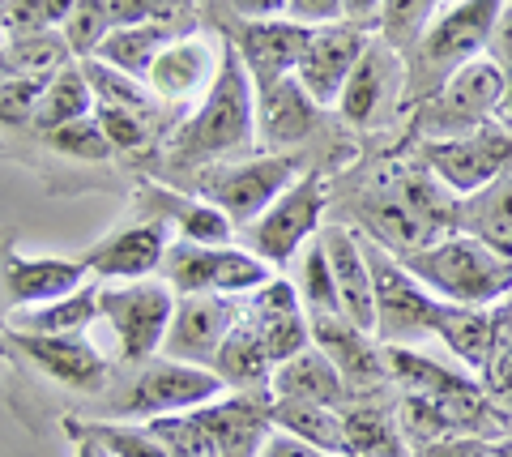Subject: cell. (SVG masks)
<instances>
[{
    "mask_svg": "<svg viewBox=\"0 0 512 457\" xmlns=\"http://www.w3.org/2000/svg\"><path fill=\"white\" fill-rule=\"evenodd\" d=\"M252 141H256V82L248 77L239 52L227 43L214 86L201 94L197 112L171 133L167 150L180 167L201 171V167L227 163L231 154L248 150Z\"/></svg>",
    "mask_w": 512,
    "mask_h": 457,
    "instance_id": "obj_1",
    "label": "cell"
},
{
    "mask_svg": "<svg viewBox=\"0 0 512 457\" xmlns=\"http://www.w3.org/2000/svg\"><path fill=\"white\" fill-rule=\"evenodd\" d=\"M440 304L500 308L512 299V257L470 231H448L440 240L397 257Z\"/></svg>",
    "mask_w": 512,
    "mask_h": 457,
    "instance_id": "obj_2",
    "label": "cell"
},
{
    "mask_svg": "<svg viewBox=\"0 0 512 457\" xmlns=\"http://www.w3.org/2000/svg\"><path fill=\"white\" fill-rule=\"evenodd\" d=\"M508 0H448L436 9V18L423 26V35L410 43V103H427L448 77H457L466 65L483 60L491 35L504 22Z\"/></svg>",
    "mask_w": 512,
    "mask_h": 457,
    "instance_id": "obj_3",
    "label": "cell"
},
{
    "mask_svg": "<svg viewBox=\"0 0 512 457\" xmlns=\"http://www.w3.org/2000/svg\"><path fill=\"white\" fill-rule=\"evenodd\" d=\"M163 282L175 295H222V299H244L256 295L265 282H274L278 270L261 261L244 244H188L175 240L163 257Z\"/></svg>",
    "mask_w": 512,
    "mask_h": 457,
    "instance_id": "obj_4",
    "label": "cell"
},
{
    "mask_svg": "<svg viewBox=\"0 0 512 457\" xmlns=\"http://www.w3.org/2000/svg\"><path fill=\"white\" fill-rule=\"evenodd\" d=\"M508 90V73L500 60H474L457 77L431 94L427 103H419V116H414V133L423 141H448V137H466L474 129H487L495 124V112L504 103Z\"/></svg>",
    "mask_w": 512,
    "mask_h": 457,
    "instance_id": "obj_5",
    "label": "cell"
},
{
    "mask_svg": "<svg viewBox=\"0 0 512 457\" xmlns=\"http://www.w3.org/2000/svg\"><path fill=\"white\" fill-rule=\"evenodd\" d=\"M218 372L210 368H192V364H175L167 355H154L146 364H137L133 376L120 385L116 402L107 406L120 419H158V415H184V411H201L214 398H222Z\"/></svg>",
    "mask_w": 512,
    "mask_h": 457,
    "instance_id": "obj_6",
    "label": "cell"
},
{
    "mask_svg": "<svg viewBox=\"0 0 512 457\" xmlns=\"http://www.w3.org/2000/svg\"><path fill=\"white\" fill-rule=\"evenodd\" d=\"M363 240L367 265H372V287H376V338L384 346H419L423 338H436L440 321V299L414 278L389 248L376 240Z\"/></svg>",
    "mask_w": 512,
    "mask_h": 457,
    "instance_id": "obj_7",
    "label": "cell"
},
{
    "mask_svg": "<svg viewBox=\"0 0 512 457\" xmlns=\"http://www.w3.org/2000/svg\"><path fill=\"white\" fill-rule=\"evenodd\" d=\"M303 176L299 159L291 154H248V159H235V163H214V167H201V184H197V197L214 201V206L231 218V223L244 231L248 223H256L274 201Z\"/></svg>",
    "mask_w": 512,
    "mask_h": 457,
    "instance_id": "obj_8",
    "label": "cell"
},
{
    "mask_svg": "<svg viewBox=\"0 0 512 457\" xmlns=\"http://www.w3.org/2000/svg\"><path fill=\"white\" fill-rule=\"evenodd\" d=\"M171 317H175V291L163 278L99 287V321L111 325V338H116L120 359L128 368L146 364V359L163 351Z\"/></svg>",
    "mask_w": 512,
    "mask_h": 457,
    "instance_id": "obj_9",
    "label": "cell"
},
{
    "mask_svg": "<svg viewBox=\"0 0 512 457\" xmlns=\"http://www.w3.org/2000/svg\"><path fill=\"white\" fill-rule=\"evenodd\" d=\"M410 103V69L406 52L393 47L384 35H372L363 60L350 73V82L338 94V116L359 133H380L397 120V112Z\"/></svg>",
    "mask_w": 512,
    "mask_h": 457,
    "instance_id": "obj_10",
    "label": "cell"
},
{
    "mask_svg": "<svg viewBox=\"0 0 512 457\" xmlns=\"http://www.w3.org/2000/svg\"><path fill=\"white\" fill-rule=\"evenodd\" d=\"M325 206H329V184L316 171H303L274 206L244 227V248H252L274 270H286L325 227Z\"/></svg>",
    "mask_w": 512,
    "mask_h": 457,
    "instance_id": "obj_11",
    "label": "cell"
},
{
    "mask_svg": "<svg viewBox=\"0 0 512 457\" xmlns=\"http://www.w3.org/2000/svg\"><path fill=\"white\" fill-rule=\"evenodd\" d=\"M423 163L457 201L474 197L478 188H487L512 167V129L487 124V129H474L466 137L423 141Z\"/></svg>",
    "mask_w": 512,
    "mask_h": 457,
    "instance_id": "obj_12",
    "label": "cell"
},
{
    "mask_svg": "<svg viewBox=\"0 0 512 457\" xmlns=\"http://www.w3.org/2000/svg\"><path fill=\"white\" fill-rule=\"evenodd\" d=\"M171 248V227L154 214H137L133 223L111 227L99 244L86 248V270L94 282H141L163 270Z\"/></svg>",
    "mask_w": 512,
    "mask_h": 457,
    "instance_id": "obj_13",
    "label": "cell"
},
{
    "mask_svg": "<svg viewBox=\"0 0 512 457\" xmlns=\"http://www.w3.org/2000/svg\"><path fill=\"white\" fill-rule=\"evenodd\" d=\"M244 304L239 299H222V295H175V317L167 325L163 351L175 364H192V368H210L222 351V342L235 329Z\"/></svg>",
    "mask_w": 512,
    "mask_h": 457,
    "instance_id": "obj_14",
    "label": "cell"
},
{
    "mask_svg": "<svg viewBox=\"0 0 512 457\" xmlns=\"http://www.w3.org/2000/svg\"><path fill=\"white\" fill-rule=\"evenodd\" d=\"M312 342L333 359V368L342 372L350 398H384V389L393 385L384 342L376 334H367V329L350 325L346 317L312 321Z\"/></svg>",
    "mask_w": 512,
    "mask_h": 457,
    "instance_id": "obj_15",
    "label": "cell"
},
{
    "mask_svg": "<svg viewBox=\"0 0 512 457\" xmlns=\"http://www.w3.org/2000/svg\"><path fill=\"white\" fill-rule=\"evenodd\" d=\"M376 30H363V26H350V22H333V26H312V39L299 56V86L312 94L320 107H333L338 103L342 86L350 82V73L363 60L367 43H372Z\"/></svg>",
    "mask_w": 512,
    "mask_h": 457,
    "instance_id": "obj_16",
    "label": "cell"
},
{
    "mask_svg": "<svg viewBox=\"0 0 512 457\" xmlns=\"http://www.w3.org/2000/svg\"><path fill=\"white\" fill-rule=\"evenodd\" d=\"M222 52H227V43H214L210 35H201V30H188V35L163 47V56L154 60L141 82H146L154 99L188 103L214 86V77L222 69Z\"/></svg>",
    "mask_w": 512,
    "mask_h": 457,
    "instance_id": "obj_17",
    "label": "cell"
},
{
    "mask_svg": "<svg viewBox=\"0 0 512 457\" xmlns=\"http://www.w3.org/2000/svg\"><path fill=\"white\" fill-rule=\"evenodd\" d=\"M13 342L47 381L73 393H99L111 376L107 359L86 334H13Z\"/></svg>",
    "mask_w": 512,
    "mask_h": 457,
    "instance_id": "obj_18",
    "label": "cell"
},
{
    "mask_svg": "<svg viewBox=\"0 0 512 457\" xmlns=\"http://www.w3.org/2000/svg\"><path fill=\"white\" fill-rule=\"evenodd\" d=\"M320 107L308 90L299 86V77H282V82H269L256 90V137L269 154H291L295 146H303L316 124H320Z\"/></svg>",
    "mask_w": 512,
    "mask_h": 457,
    "instance_id": "obj_19",
    "label": "cell"
},
{
    "mask_svg": "<svg viewBox=\"0 0 512 457\" xmlns=\"http://www.w3.org/2000/svg\"><path fill=\"white\" fill-rule=\"evenodd\" d=\"M312 39V26L291 22V18H265V22H244L239 35L231 39V47L244 60L248 77L256 82V90L269 82H282L299 69V56Z\"/></svg>",
    "mask_w": 512,
    "mask_h": 457,
    "instance_id": "obj_20",
    "label": "cell"
},
{
    "mask_svg": "<svg viewBox=\"0 0 512 457\" xmlns=\"http://www.w3.org/2000/svg\"><path fill=\"white\" fill-rule=\"evenodd\" d=\"M269 406H274L269 393H222L210 406H201L214 453L218 457H261L265 440L274 436Z\"/></svg>",
    "mask_w": 512,
    "mask_h": 457,
    "instance_id": "obj_21",
    "label": "cell"
},
{
    "mask_svg": "<svg viewBox=\"0 0 512 457\" xmlns=\"http://www.w3.org/2000/svg\"><path fill=\"white\" fill-rule=\"evenodd\" d=\"M320 248H325L333 282H338L342 317L350 325L367 329V334H376V287H372V265H367L359 231H350L342 223H325L320 227Z\"/></svg>",
    "mask_w": 512,
    "mask_h": 457,
    "instance_id": "obj_22",
    "label": "cell"
},
{
    "mask_svg": "<svg viewBox=\"0 0 512 457\" xmlns=\"http://www.w3.org/2000/svg\"><path fill=\"white\" fill-rule=\"evenodd\" d=\"M90 282V270L82 257H18V252H5L0 261V287L13 308H39L64 299L73 291H82Z\"/></svg>",
    "mask_w": 512,
    "mask_h": 457,
    "instance_id": "obj_23",
    "label": "cell"
},
{
    "mask_svg": "<svg viewBox=\"0 0 512 457\" xmlns=\"http://www.w3.org/2000/svg\"><path fill=\"white\" fill-rule=\"evenodd\" d=\"M192 26H184L180 13H167V18H150V22H133V26H116L107 30V39L99 43V52L90 60H103V65L120 69L128 77H146L150 65L163 56V47L175 43L180 35H188Z\"/></svg>",
    "mask_w": 512,
    "mask_h": 457,
    "instance_id": "obj_24",
    "label": "cell"
},
{
    "mask_svg": "<svg viewBox=\"0 0 512 457\" xmlns=\"http://www.w3.org/2000/svg\"><path fill=\"white\" fill-rule=\"evenodd\" d=\"M389 351V376L402 389V398H427V402H453V398H470L483 385L466 376L453 364L423 355L419 346H384Z\"/></svg>",
    "mask_w": 512,
    "mask_h": 457,
    "instance_id": "obj_25",
    "label": "cell"
},
{
    "mask_svg": "<svg viewBox=\"0 0 512 457\" xmlns=\"http://www.w3.org/2000/svg\"><path fill=\"white\" fill-rule=\"evenodd\" d=\"M269 398H295V402H320L342 411L350 402V389L342 381V372L333 368V359L312 342L308 351H299L291 359H282L269 376Z\"/></svg>",
    "mask_w": 512,
    "mask_h": 457,
    "instance_id": "obj_26",
    "label": "cell"
},
{
    "mask_svg": "<svg viewBox=\"0 0 512 457\" xmlns=\"http://www.w3.org/2000/svg\"><path fill=\"white\" fill-rule=\"evenodd\" d=\"M141 206H146V214L163 218L167 227L180 231V240H188V244H210V248L235 244L239 227L205 197H180V193H163V188L146 184L141 188Z\"/></svg>",
    "mask_w": 512,
    "mask_h": 457,
    "instance_id": "obj_27",
    "label": "cell"
},
{
    "mask_svg": "<svg viewBox=\"0 0 512 457\" xmlns=\"http://www.w3.org/2000/svg\"><path fill=\"white\" fill-rule=\"evenodd\" d=\"M346 457H414L410 440L397 423V406L384 398H350L342 406Z\"/></svg>",
    "mask_w": 512,
    "mask_h": 457,
    "instance_id": "obj_28",
    "label": "cell"
},
{
    "mask_svg": "<svg viewBox=\"0 0 512 457\" xmlns=\"http://www.w3.org/2000/svg\"><path fill=\"white\" fill-rule=\"evenodd\" d=\"M64 65H73V47L64 30H13L0 47V82H47Z\"/></svg>",
    "mask_w": 512,
    "mask_h": 457,
    "instance_id": "obj_29",
    "label": "cell"
},
{
    "mask_svg": "<svg viewBox=\"0 0 512 457\" xmlns=\"http://www.w3.org/2000/svg\"><path fill=\"white\" fill-rule=\"evenodd\" d=\"M218 381L231 393H269V376H274V359H269L261 334L252 329V321L239 312L235 329L222 342V351L214 359Z\"/></svg>",
    "mask_w": 512,
    "mask_h": 457,
    "instance_id": "obj_30",
    "label": "cell"
},
{
    "mask_svg": "<svg viewBox=\"0 0 512 457\" xmlns=\"http://www.w3.org/2000/svg\"><path fill=\"white\" fill-rule=\"evenodd\" d=\"M436 342L457 359V364H466L470 372H487L491 351H495V312L491 308L444 304L440 321H436Z\"/></svg>",
    "mask_w": 512,
    "mask_h": 457,
    "instance_id": "obj_31",
    "label": "cell"
},
{
    "mask_svg": "<svg viewBox=\"0 0 512 457\" xmlns=\"http://www.w3.org/2000/svg\"><path fill=\"white\" fill-rule=\"evenodd\" d=\"M90 321H99V282H86L82 291L52 299V304L9 312L13 334H86Z\"/></svg>",
    "mask_w": 512,
    "mask_h": 457,
    "instance_id": "obj_32",
    "label": "cell"
},
{
    "mask_svg": "<svg viewBox=\"0 0 512 457\" xmlns=\"http://www.w3.org/2000/svg\"><path fill=\"white\" fill-rule=\"evenodd\" d=\"M461 231L487 240L491 248H500L512 257V167L504 176H495L487 188H478L474 197H461L457 210Z\"/></svg>",
    "mask_w": 512,
    "mask_h": 457,
    "instance_id": "obj_33",
    "label": "cell"
},
{
    "mask_svg": "<svg viewBox=\"0 0 512 457\" xmlns=\"http://www.w3.org/2000/svg\"><path fill=\"white\" fill-rule=\"evenodd\" d=\"M274 415V428L303 440L312 449H325L333 457H346V428H342V411L320 402H295V398H274L269 406Z\"/></svg>",
    "mask_w": 512,
    "mask_h": 457,
    "instance_id": "obj_34",
    "label": "cell"
},
{
    "mask_svg": "<svg viewBox=\"0 0 512 457\" xmlns=\"http://www.w3.org/2000/svg\"><path fill=\"white\" fill-rule=\"evenodd\" d=\"M82 116H94V90L86 82L82 65H64L60 73H52L43 82V94H39V107H35L30 129L47 137V133H56V129H64V124H73Z\"/></svg>",
    "mask_w": 512,
    "mask_h": 457,
    "instance_id": "obj_35",
    "label": "cell"
},
{
    "mask_svg": "<svg viewBox=\"0 0 512 457\" xmlns=\"http://www.w3.org/2000/svg\"><path fill=\"white\" fill-rule=\"evenodd\" d=\"M295 291H299V304H303V312H308V321L342 317L338 282H333L329 257H325V248H320V235L295 257Z\"/></svg>",
    "mask_w": 512,
    "mask_h": 457,
    "instance_id": "obj_36",
    "label": "cell"
},
{
    "mask_svg": "<svg viewBox=\"0 0 512 457\" xmlns=\"http://www.w3.org/2000/svg\"><path fill=\"white\" fill-rule=\"evenodd\" d=\"M146 428L158 436L171 457H218L214 453V440H210V428H205L201 411H184V415H158V419H146Z\"/></svg>",
    "mask_w": 512,
    "mask_h": 457,
    "instance_id": "obj_37",
    "label": "cell"
},
{
    "mask_svg": "<svg viewBox=\"0 0 512 457\" xmlns=\"http://www.w3.org/2000/svg\"><path fill=\"white\" fill-rule=\"evenodd\" d=\"M94 120H99L103 137L111 141L116 154H141L154 141V124L150 116L133 112V107H111V103H94Z\"/></svg>",
    "mask_w": 512,
    "mask_h": 457,
    "instance_id": "obj_38",
    "label": "cell"
},
{
    "mask_svg": "<svg viewBox=\"0 0 512 457\" xmlns=\"http://www.w3.org/2000/svg\"><path fill=\"white\" fill-rule=\"evenodd\" d=\"M86 432L107 449V457H171L146 423H86Z\"/></svg>",
    "mask_w": 512,
    "mask_h": 457,
    "instance_id": "obj_39",
    "label": "cell"
},
{
    "mask_svg": "<svg viewBox=\"0 0 512 457\" xmlns=\"http://www.w3.org/2000/svg\"><path fill=\"white\" fill-rule=\"evenodd\" d=\"M440 0H384V13H380V35L389 39L393 47L410 52V43L423 35V26L436 18Z\"/></svg>",
    "mask_w": 512,
    "mask_h": 457,
    "instance_id": "obj_40",
    "label": "cell"
},
{
    "mask_svg": "<svg viewBox=\"0 0 512 457\" xmlns=\"http://www.w3.org/2000/svg\"><path fill=\"white\" fill-rule=\"evenodd\" d=\"M47 146H52L56 154H64V159H82V163H107L111 154H116L94 116H82V120L64 124V129H56V133H47Z\"/></svg>",
    "mask_w": 512,
    "mask_h": 457,
    "instance_id": "obj_41",
    "label": "cell"
},
{
    "mask_svg": "<svg viewBox=\"0 0 512 457\" xmlns=\"http://www.w3.org/2000/svg\"><path fill=\"white\" fill-rule=\"evenodd\" d=\"M64 39H69L73 47V56H82L90 60L94 52H99V43L107 39V30H111V13H107V0H77L73 13L64 18Z\"/></svg>",
    "mask_w": 512,
    "mask_h": 457,
    "instance_id": "obj_42",
    "label": "cell"
},
{
    "mask_svg": "<svg viewBox=\"0 0 512 457\" xmlns=\"http://www.w3.org/2000/svg\"><path fill=\"white\" fill-rule=\"evenodd\" d=\"M77 0H0V18L13 30H56L73 13Z\"/></svg>",
    "mask_w": 512,
    "mask_h": 457,
    "instance_id": "obj_43",
    "label": "cell"
},
{
    "mask_svg": "<svg viewBox=\"0 0 512 457\" xmlns=\"http://www.w3.org/2000/svg\"><path fill=\"white\" fill-rule=\"evenodd\" d=\"M39 94L43 82H0V124H30Z\"/></svg>",
    "mask_w": 512,
    "mask_h": 457,
    "instance_id": "obj_44",
    "label": "cell"
},
{
    "mask_svg": "<svg viewBox=\"0 0 512 457\" xmlns=\"http://www.w3.org/2000/svg\"><path fill=\"white\" fill-rule=\"evenodd\" d=\"M107 13H111V30H116L150 18H167V13H175V5L171 0H107Z\"/></svg>",
    "mask_w": 512,
    "mask_h": 457,
    "instance_id": "obj_45",
    "label": "cell"
},
{
    "mask_svg": "<svg viewBox=\"0 0 512 457\" xmlns=\"http://www.w3.org/2000/svg\"><path fill=\"white\" fill-rule=\"evenodd\" d=\"M495 440H478V436H448V440H431L419 445L414 457H487V449Z\"/></svg>",
    "mask_w": 512,
    "mask_h": 457,
    "instance_id": "obj_46",
    "label": "cell"
},
{
    "mask_svg": "<svg viewBox=\"0 0 512 457\" xmlns=\"http://www.w3.org/2000/svg\"><path fill=\"white\" fill-rule=\"evenodd\" d=\"M286 18L303 26H333L342 22V0H291Z\"/></svg>",
    "mask_w": 512,
    "mask_h": 457,
    "instance_id": "obj_47",
    "label": "cell"
},
{
    "mask_svg": "<svg viewBox=\"0 0 512 457\" xmlns=\"http://www.w3.org/2000/svg\"><path fill=\"white\" fill-rule=\"evenodd\" d=\"M239 22H265V18H286L291 0H227Z\"/></svg>",
    "mask_w": 512,
    "mask_h": 457,
    "instance_id": "obj_48",
    "label": "cell"
},
{
    "mask_svg": "<svg viewBox=\"0 0 512 457\" xmlns=\"http://www.w3.org/2000/svg\"><path fill=\"white\" fill-rule=\"evenodd\" d=\"M380 13H384V0H342V22L376 30V35H380Z\"/></svg>",
    "mask_w": 512,
    "mask_h": 457,
    "instance_id": "obj_49",
    "label": "cell"
},
{
    "mask_svg": "<svg viewBox=\"0 0 512 457\" xmlns=\"http://www.w3.org/2000/svg\"><path fill=\"white\" fill-rule=\"evenodd\" d=\"M261 457H333V453L312 449V445H303V440H295V436H286V432H278V428H274V436L265 440Z\"/></svg>",
    "mask_w": 512,
    "mask_h": 457,
    "instance_id": "obj_50",
    "label": "cell"
},
{
    "mask_svg": "<svg viewBox=\"0 0 512 457\" xmlns=\"http://www.w3.org/2000/svg\"><path fill=\"white\" fill-rule=\"evenodd\" d=\"M69 436H73V457H107V449L82 428V423H69Z\"/></svg>",
    "mask_w": 512,
    "mask_h": 457,
    "instance_id": "obj_51",
    "label": "cell"
},
{
    "mask_svg": "<svg viewBox=\"0 0 512 457\" xmlns=\"http://www.w3.org/2000/svg\"><path fill=\"white\" fill-rule=\"evenodd\" d=\"M500 112L512 120V77H508V90H504V103H500Z\"/></svg>",
    "mask_w": 512,
    "mask_h": 457,
    "instance_id": "obj_52",
    "label": "cell"
},
{
    "mask_svg": "<svg viewBox=\"0 0 512 457\" xmlns=\"http://www.w3.org/2000/svg\"><path fill=\"white\" fill-rule=\"evenodd\" d=\"M9 43V26H5V18H0V47Z\"/></svg>",
    "mask_w": 512,
    "mask_h": 457,
    "instance_id": "obj_53",
    "label": "cell"
},
{
    "mask_svg": "<svg viewBox=\"0 0 512 457\" xmlns=\"http://www.w3.org/2000/svg\"><path fill=\"white\" fill-rule=\"evenodd\" d=\"M495 449H500L504 457H512V440H500V445H495Z\"/></svg>",
    "mask_w": 512,
    "mask_h": 457,
    "instance_id": "obj_54",
    "label": "cell"
}]
</instances>
